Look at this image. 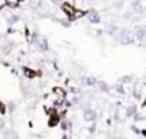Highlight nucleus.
Returning a JSON list of instances; mask_svg holds the SVG:
<instances>
[{
  "label": "nucleus",
  "mask_w": 146,
  "mask_h": 139,
  "mask_svg": "<svg viewBox=\"0 0 146 139\" xmlns=\"http://www.w3.org/2000/svg\"><path fill=\"white\" fill-rule=\"evenodd\" d=\"M114 39L121 45H132V44H135L133 32L126 29V28H120V31H119V33L116 35Z\"/></svg>",
  "instance_id": "1"
},
{
  "label": "nucleus",
  "mask_w": 146,
  "mask_h": 139,
  "mask_svg": "<svg viewBox=\"0 0 146 139\" xmlns=\"http://www.w3.org/2000/svg\"><path fill=\"white\" fill-rule=\"evenodd\" d=\"M82 119H84L86 122H90V123H96L97 119H98V113L96 109L93 107H87L84 110V113H82Z\"/></svg>",
  "instance_id": "2"
},
{
  "label": "nucleus",
  "mask_w": 146,
  "mask_h": 139,
  "mask_svg": "<svg viewBox=\"0 0 146 139\" xmlns=\"http://www.w3.org/2000/svg\"><path fill=\"white\" fill-rule=\"evenodd\" d=\"M133 38H135V41H137V42L146 41V28L143 25L136 26L135 31H133Z\"/></svg>",
  "instance_id": "3"
},
{
  "label": "nucleus",
  "mask_w": 146,
  "mask_h": 139,
  "mask_svg": "<svg viewBox=\"0 0 146 139\" xmlns=\"http://www.w3.org/2000/svg\"><path fill=\"white\" fill-rule=\"evenodd\" d=\"M36 48L40 51V52H48L49 51V42H48V38L46 36H39L38 42L35 44Z\"/></svg>",
  "instance_id": "4"
},
{
  "label": "nucleus",
  "mask_w": 146,
  "mask_h": 139,
  "mask_svg": "<svg viewBox=\"0 0 146 139\" xmlns=\"http://www.w3.org/2000/svg\"><path fill=\"white\" fill-rule=\"evenodd\" d=\"M86 15H87V21L93 25H98L101 22V16L97 10H88V13H86Z\"/></svg>",
  "instance_id": "5"
},
{
  "label": "nucleus",
  "mask_w": 146,
  "mask_h": 139,
  "mask_svg": "<svg viewBox=\"0 0 146 139\" xmlns=\"http://www.w3.org/2000/svg\"><path fill=\"white\" fill-rule=\"evenodd\" d=\"M81 86H84V87H94L96 84H97V78L96 77H93V75H82L81 78Z\"/></svg>",
  "instance_id": "6"
},
{
  "label": "nucleus",
  "mask_w": 146,
  "mask_h": 139,
  "mask_svg": "<svg viewBox=\"0 0 146 139\" xmlns=\"http://www.w3.org/2000/svg\"><path fill=\"white\" fill-rule=\"evenodd\" d=\"M139 112V107H137V104H135V103H132V104H127V107H126V110H124V116H126V119H132L136 113Z\"/></svg>",
  "instance_id": "7"
},
{
  "label": "nucleus",
  "mask_w": 146,
  "mask_h": 139,
  "mask_svg": "<svg viewBox=\"0 0 146 139\" xmlns=\"http://www.w3.org/2000/svg\"><path fill=\"white\" fill-rule=\"evenodd\" d=\"M22 71H23L25 77H26V78H29V80H33V78H36V77L39 75V72H38V71H35V70H32V68H29V67H26V65H23V67H22Z\"/></svg>",
  "instance_id": "8"
},
{
  "label": "nucleus",
  "mask_w": 146,
  "mask_h": 139,
  "mask_svg": "<svg viewBox=\"0 0 146 139\" xmlns=\"http://www.w3.org/2000/svg\"><path fill=\"white\" fill-rule=\"evenodd\" d=\"M96 87L98 88V91H101V93H110V90H111V87L104 81V80H98L97 81V84H96Z\"/></svg>",
  "instance_id": "9"
},
{
  "label": "nucleus",
  "mask_w": 146,
  "mask_h": 139,
  "mask_svg": "<svg viewBox=\"0 0 146 139\" xmlns=\"http://www.w3.org/2000/svg\"><path fill=\"white\" fill-rule=\"evenodd\" d=\"M133 81H135V78H133V75H130V74H127V75H121L120 78H119V83L120 84H133Z\"/></svg>",
  "instance_id": "10"
},
{
  "label": "nucleus",
  "mask_w": 146,
  "mask_h": 139,
  "mask_svg": "<svg viewBox=\"0 0 146 139\" xmlns=\"http://www.w3.org/2000/svg\"><path fill=\"white\" fill-rule=\"evenodd\" d=\"M130 6H132V9H133V12L135 13H143V5H142V2H137V0H136V2H132L130 3Z\"/></svg>",
  "instance_id": "11"
},
{
  "label": "nucleus",
  "mask_w": 146,
  "mask_h": 139,
  "mask_svg": "<svg viewBox=\"0 0 146 139\" xmlns=\"http://www.w3.org/2000/svg\"><path fill=\"white\" fill-rule=\"evenodd\" d=\"M59 126H61V130H62V132H64V133H67V130H71V128H72V123H71L70 120H67V119H64V120H61Z\"/></svg>",
  "instance_id": "12"
},
{
  "label": "nucleus",
  "mask_w": 146,
  "mask_h": 139,
  "mask_svg": "<svg viewBox=\"0 0 146 139\" xmlns=\"http://www.w3.org/2000/svg\"><path fill=\"white\" fill-rule=\"evenodd\" d=\"M58 123H61V116H59V114H52L51 119H49V122H48V125L54 128V126H56Z\"/></svg>",
  "instance_id": "13"
},
{
  "label": "nucleus",
  "mask_w": 146,
  "mask_h": 139,
  "mask_svg": "<svg viewBox=\"0 0 146 139\" xmlns=\"http://www.w3.org/2000/svg\"><path fill=\"white\" fill-rule=\"evenodd\" d=\"M114 90L117 91V94H120V96H123L124 93H126V90H124V86L123 84H120L119 81L114 84Z\"/></svg>",
  "instance_id": "14"
},
{
  "label": "nucleus",
  "mask_w": 146,
  "mask_h": 139,
  "mask_svg": "<svg viewBox=\"0 0 146 139\" xmlns=\"http://www.w3.org/2000/svg\"><path fill=\"white\" fill-rule=\"evenodd\" d=\"M132 119H133V122H135V123H137V122H143V120H146V116L137 112V113H136Z\"/></svg>",
  "instance_id": "15"
},
{
  "label": "nucleus",
  "mask_w": 146,
  "mask_h": 139,
  "mask_svg": "<svg viewBox=\"0 0 146 139\" xmlns=\"http://www.w3.org/2000/svg\"><path fill=\"white\" fill-rule=\"evenodd\" d=\"M70 93H71L72 96H80V94H81V90H80L78 87H74V86H72V87H70Z\"/></svg>",
  "instance_id": "16"
},
{
  "label": "nucleus",
  "mask_w": 146,
  "mask_h": 139,
  "mask_svg": "<svg viewBox=\"0 0 146 139\" xmlns=\"http://www.w3.org/2000/svg\"><path fill=\"white\" fill-rule=\"evenodd\" d=\"M58 22H59V25L65 26V28H70V25H71V22L68 21V19H58Z\"/></svg>",
  "instance_id": "17"
},
{
  "label": "nucleus",
  "mask_w": 146,
  "mask_h": 139,
  "mask_svg": "<svg viewBox=\"0 0 146 139\" xmlns=\"http://www.w3.org/2000/svg\"><path fill=\"white\" fill-rule=\"evenodd\" d=\"M96 130H97V123H91V125L88 126V129H87V132H88V133H91V135H93V133H96Z\"/></svg>",
  "instance_id": "18"
},
{
  "label": "nucleus",
  "mask_w": 146,
  "mask_h": 139,
  "mask_svg": "<svg viewBox=\"0 0 146 139\" xmlns=\"http://www.w3.org/2000/svg\"><path fill=\"white\" fill-rule=\"evenodd\" d=\"M130 130H132L133 133H136V135H140V129H139L136 125H132V126H130Z\"/></svg>",
  "instance_id": "19"
},
{
  "label": "nucleus",
  "mask_w": 146,
  "mask_h": 139,
  "mask_svg": "<svg viewBox=\"0 0 146 139\" xmlns=\"http://www.w3.org/2000/svg\"><path fill=\"white\" fill-rule=\"evenodd\" d=\"M103 32H104L103 29H97V31H96V35H97V36H103Z\"/></svg>",
  "instance_id": "20"
},
{
  "label": "nucleus",
  "mask_w": 146,
  "mask_h": 139,
  "mask_svg": "<svg viewBox=\"0 0 146 139\" xmlns=\"http://www.w3.org/2000/svg\"><path fill=\"white\" fill-rule=\"evenodd\" d=\"M15 107H16V106H15V103H9V110H10V112H13V110H15Z\"/></svg>",
  "instance_id": "21"
},
{
  "label": "nucleus",
  "mask_w": 146,
  "mask_h": 139,
  "mask_svg": "<svg viewBox=\"0 0 146 139\" xmlns=\"http://www.w3.org/2000/svg\"><path fill=\"white\" fill-rule=\"evenodd\" d=\"M140 135L146 138V129H140Z\"/></svg>",
  "instance_id": "22"
},
{
  "label": "nucleus",
  "mask_w": 146,
  "mask_h": 139,
  "mask_svg": "<svg viewBox=\"0 0 146 139\" xmlns=\"http://www.w3.org/2000/svg\"><path fill=\"white\" fill-rule=\"evenodd\" d=\"M61 139H70V136L67 135V133H62V138Z\"/></svg>",
  "instance_id": "23"
},
{
  "label": "nucleus",
  "mask_w": 146,
  "mask_h": 139,
  "mask_svg": "<svg viewBox=\"0 0 146 139\" xmlns=\"http://www.w3.org/2000/svg\"><path fill=\"white\" fill-rule=\"evenodd\" d=\"M106 123H107V125H109V126H110V125H111V123H113V120H111V117H110V119H107V120H106Z\"/></svg>",
  "instance_id": "24"
},
{
  "label": "nucleus",
  "mask_w": 146,
  "mask_h": 139,
  "mask_svg": "<svg viewBox=\"0 0 146 139\" xmlns=\"http://www.w3.org/2000/svg\"><path fill=\"white\" fill-rule=\"evenodd\" d=\"M3 125H5V123H3V120H0V129H3Z\"/></svg>",
  "instance_id": "25"
}]
</instances>
